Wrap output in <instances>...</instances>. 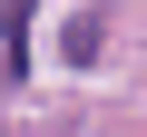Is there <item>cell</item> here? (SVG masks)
<instances>
[{
	"mask_svg": "<svg viewBox=\"0 0 147 137\" xmlns=\"http://www.w3.org/2000/svg\"><path fill=\"white\" fill-rule=\"evenodd\" d=\"M59 49H69V59L88 68V59H98V10H88V20H69V39H59Z\"/></svg>",
	"mask_w": 147,
	"mask_h": 137,
	"instance_id": "obj_2",
	"label": "cell"
},
{
	"mask_svg": "<svg viewBox=\"0 0 147 137\" xmlns=\"http://www.w3.org/2000/svg\"><path fill=\"white\" fill-rule=\"evenodd\" d=\"M0 79H10V68H0Z\"/></svg>",
	"mask_w": 147,
	"mask_h": 137,
	"instance_id": "obj_3",
	"label": "cell"
},
{
	"mask_svg": "<svg viewBox=\"0 0 147 137\" xmlns=\"http://www.w3.org/2000/svg\"><path fill=\"white\" fill-rule=\"evenodd\" d=\"M0 30H10L0 68H10V79H30V0H0Z\"/></svg>",
	"mask_w": 147,
	"mask_h": 137,
	"instance_id": "obj_1",
	"label": "cell"
}]
</instances>
